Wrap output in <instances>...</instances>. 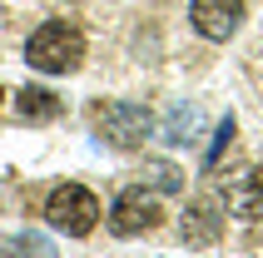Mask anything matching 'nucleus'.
Segmentation results:
<instances>
[{"label": "nucleus", "mask_w": 263, "mask_h": 258, "mask_svg": "<svg viewBox=\"0 0 263 258\" xmlns=\"http://www.w3.org/2000/svg\"><path fill=\"white\" fill-rule=\"evenodd\" d=\"M80 60H85V35L65 20H45L25 40V65H35L40 75H74Z\"/></svg>", "instance_id": "1"}, {"label": "nucleus", "mask_w": 263, "mask_h": 258, "mask_svg": "<svg viewBox=\"0 0 263 258\" xmlns=\"http://www.w3.org/2000/svg\"><path fill=\"white\" fill-rule=\"evenodd\" d=\"M95 115V129H100V139L109 149H139V144L154 134V109L149 104H134V100H104L89 109Z\"/></svg>", "instance_id": "2"}, {"label": "nucleus", "mask_w": 263, "mask_h": 258, "mask_svg": "<svg viewBox=\"0 0 263 258\" xmlns=\"http://www.w3.org/2000/svg\"><path fill=\"white\" fill-rule=\"evenodd\" d=\"M45 218H50V229L70 233V238H85V233L100 224V199H95L85 184H60L55 194L45 199Z\"/></svg>", "instance_id": "3"}, {"label": "nucleus", "mask_w": 263, "mask_h": 258, "mask_svg": "<svg viewBox=\"0 0 263 258\" xmlns=\"http://www.w3.org/2000/svg\"><path fill=\"white\" fill-rule=\"evenodd\" d=\"M159 224H164V209H159V199H154V189H144V184L124 189V194L115 199V209H109V229H115L119 238L154 233Z\"/></svg>", "instance_id": "4"}, {"label": "nucleus", "mask_w": 263, "mask_h": 258, "mask_svg": "<svg viewBox=\"0 0 263 258\" xmlns=\"http://www.w3.org/2000/svg\"><path fill=\"white\" fill-rule=\"evenodd\" d=\"M189 20L204 40H234L238 25H243V0H194L189 5Z\"/></svg>", "instance_id": "5"}, {"label": "nucleus", "mask_w": 263, "mask_h": 258, "mask_svg": "<svg viewBox=\"0 0 263 258\" xmlns=\"http://www.w3.org/2000/svg\"><path fill=\"white\" fill-rule=\"evenodd\" d=\"M223 209L234 218H258L263 214V174L258 169L223 174Z\"/></svg>", "instance_id": "6"}, {"label": "nucleus", "mask_w": 263, "mask_h": 258, "mask_svg": "<svg viewBox=\"0 0 263 258\" xmlns=\"http://www.w3.org/2000/svg\"><path fill=\"white\" fill-rule=\"evenodd\" d=\"M219 229H223V214H219L209 199H194L189 214L179 218V233H184L189 244H214V238H219Z\"/></svg>", "instance_id": "7"}, {"label": "nucleus", "mask_w": 263, "mask_h": 258, "mask_svg": "<svg viewBox=\"0 0 263 258\" xmlns=\"http://www.w3.org/2000/svg\"><path fill=\"white\" fill-rule=\"evenodd\" d=\"M15 115L25 119V124H50V119L60 115V100L50 89H40V85H25L15 95Z\"/></svg>", "instance_id": "8"}, {"label": "nucleus", "mask_w": 263, "mask_h": 258, "mask_svg": "<svg viewBox=\"0 0 263 258\" xmlns=\"http://www.w3.org/2000/svg\"><path fill=\"white\" fill-rule=\"evenodd\" d=\"M139 184L154 189V194H184V169H174L169 159H144V169H139Z\"/></svg>", "instance_id": "9"}, {"label": "nucleus", "mask_w": 263, "mask_h": 258, "mask_svg": "<svg viewBox=\"0 0 263 258\" xmlns=\"http://www.w3.org/2000/svg\"><path fill=\"white\" fill-rule=\"evenodd\" d=\"M0 258H55V248H50V238L45 233H15V238H5V248H0Z\"/></svg>", "instance_id": "10"}, {"label": "nucleus", "mask_w": 263, "mask_h": 258, "mask_svg": "<svg viewBox=\"0 0 263 258\" xmlns=\"http://www.w3.org/2000/svg\"><path fill=\"white\" fill-rule=\"evenodd\" d=\"M229 139H234V115H223V124L214 129V144H209V154H204V169H219V159H223V149H229Z\"/></svg>", "instance_id": "11"}, {"label": "nucleus", "mask_w": 263, "mask_h": 258, "mask_svg": "<svg viewBox=\"0 0 263 258\" xmlns=\"http://www.w3.org/2000/svg\"><path fill=\"white\" fill-rule=\"evenodd\" d=\"M189 124H194V109H174L169 124H164V139H169V144H184V139H189V134H184Z\"/></svg>", "instance_id": "12"}, {"label": "nucleus", "mask_w": 263, "mask_h": 258, "mask_svg": "<svg viewBox=\"0 0 263 258\" xmlns=\"http://www.w3.org/2000/svg\"><path fill=\"white\" fill-rule=\"evenodd\" d=\"M0 100H5V89H0Z\"/></svg>", "instance_id": "13"}]
</instances>
